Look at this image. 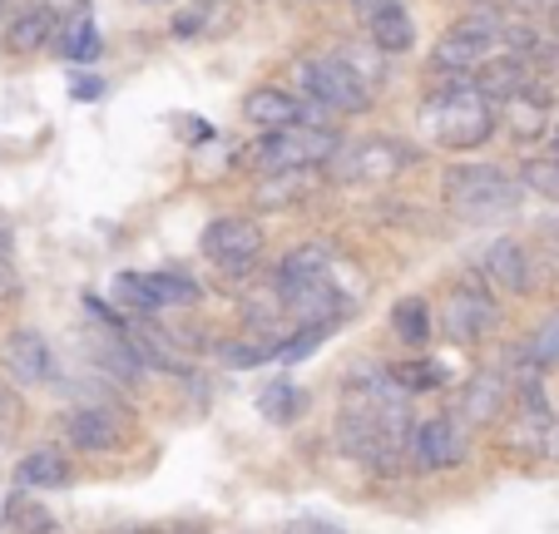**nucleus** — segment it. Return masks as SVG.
Wrapping results in <instances>:
<instances>
[{
	"mask_svg": "<svg viewBox=\"0 0 559 534\" xmlns=\"http://www.w3.org/2000/svg\"><path fill=\"white\" fill-rule=\"evenodd\" d=\"M421 129L445 149H475L496 134V105L471 84H445L421 105Z\"/></svg>",
	"mask_w": 559,
	"mask_h": 534,
	"instance_id": "f257e3e1",
	"label": "nucleus"
},
{
	"mask_svg": "<svg viewBox=\"0 0 559 534\" xmlns=\"http://www.w3.org/2000/svg\"><path fill=\"white\" fill-rule=\"evenodd\" d=\"M297 80H302L307 99L317 109H332V115H361L371 105V80L347 55H307L297 64Z\"/></svg>",
	"mask_w": 559,
	"mask_h": 534,
	"instance_id": "f03ea898",
	"label": "nucleus"
},
{
	"mask_svg": "<svg viewBox=\"0 0 559 534\" xmlns=\"http://www.w3.org/2000/svg\"><path fill=\"white\" fill-rule=\"evenodd\" d=\"M500 50H506V21H500L496 11H471L465 21H455L451 31L441 35L431 64H436V74H455V80H461V74H475Z\"/></svg>",
	"mask_w": 559,
	"mask_h": 534,
	"instance_id": "7ed1b4c3",
	"label": "nucleus"
},
{
	"mask_svg": "<svg viewBox=\"0 0 559 534\" xmlns=\"http://www.w3.org/2000/svg\"><path fill=\"white\" fill-rule=\"evenodd\" d=\"M525 193L520 178H510L496 164H461L445 174V203L465 218H486V213H510Z\"/></svg>",
	"mask_w": 559,
	"mask_h": 534,
	"instance_id": "20e7f679",
	"label": "nucleus"
},
{
	"mask_svg": "<svg viewBox=\"0 0 559 534\" xmlns=\"http://www.w3.org/2000/svg\"><path fill=\"white\" fill-rule=\"evenodd\" d=\"M328 158H337V129L328 124H287L267 129L253 149V164L263 174H283V168H322Z\"/></svg>",
	"mask_w": 559,
	"mask_h": 534,
	"instance_id": "39448f33",
	"label": "nucleus"
},
{
	"mask_svg": "<svg viewBox=\"0 0 559 534\" xmlns=\"http://www.w3.org/2000/svg\"><path fill=\"white\" fill-rule=\"evenodd\" d=\"M203 258L228 277H248L263 258V228L253 218H218L203 233Z\"/></svg>",
	"mask_w": 559,
	"mask_h": 534,
	"instance_id": "423d86ee",
	"label": "nucleus"
},
{
	"mask_svg": "<svg viewBox=\"0 0 559 534\" xmlns=\"http://www.w3.org/2000/svg\"><path fill=\"white\" fill-rule=\"evenodd\" d=\"M441 322H445V332H451L455 342H475V336H486L490 327L500 322V307H496V297H490L486 287L461 283V287H451V293H445Z\"/></svg>",
	"mask_w": 559,
	"mask_h": 534,
	"instance_id": "0eeeda50",
	"label": "nucleus"
},
{
	"mask_svg": "<svg viewBox=\"0 0 559 534\" xmlns=\"http://www.w3.org/2000/svg\"><path fill=\"white\" fill-rule=\"evenodd\" d=\"M0 361H5V371H11L21 387H40V381L55 377L50 342H45L40 332H31V327H15V332L5 336V346H0Z\"/></svg>",
	"mask_w": 559,
	"mask_h": 534,
	"instance_id": "6e6552de",
	"label": "nucleus"
},
{
	"mask_svg": "<svg viewBox=\"0 0 559 534\" xmlns=\"http://www.w3.org/2000/svg\"><path fill=\"white\" fill-rule=\"evenodd\" d=\"M406 168V149L391 144V139H361L357 149L337 158V178H352V183H381V178L402 174Z\"/></svg>",
	"mask_w": 559,
	"mask_h": 534,
	"instance_id": "1a4fd4ad",
	"label": "nucleus"
},
{
	"mask_svg": "<svg viewBox=\"0 0 559 534\" xmlns=\"http://www.w3.org/2000/svg\"><path fill=\"white\" fill-rule=\"evenodd\" d=\"M115 287L139 307H189V302H199V287L179 273H129V277H119Z\"/></svg>",
	"mask_w": 559,
	"mask_h": 534,
	"instance_id": "9d476101",
	"label": "nucleus"
},
{
	"mask_svg": "<svg viewBox=\"0 0 559 534\" xmlns=\"http://www.w3.org/2000/svg\"><path fill=\"white\" fill-rule=\"evenodd\" d=\"M412 446H416V461H421L426 471H451V465L465 461V430H461V420H451V416L426 420V426L416 430Z\"/></svg>",
	"mask_w": 559,
	"mask_h": 534,
	"instance_id": "9b49d317",
	"label": "nucleus"
},
{
	"mask_svg": "<svg viewBox=\"0 0 559 534\" xmlns=\"http://www.w3.org/2000/svg\"><path fill=\"white\" fill-rule=\"evenodd\" d=\"M243 119L253 129H287V124H302L307 119V109H302V99L293 95V90H277V84H258V90H248V99H243Z\"/></svg>",
	"mask_w": 559,
	"mask_h": 534,
	"instance_id": "f8f14e48",
	"label": "nucleus"
},
{
	"mask_svg": "<svg viewBox=\"0 0 559 534\" xmlns=\"http://www.w3.org/2000/svg\"><path fill=\"white\" fill-rule=\"evenodd\" d=\"M475 80V90L496 105V99H515V95H525V84H530V70H525V55H515V50H500V55H490L480 70L471 74Z\"/></svg>",
	"mask_w": 559,
	"mask_h": 534,
	"instance_id": "ddd939ff",
	"label": "nucleus"
},
{
	"mask_svg": "<svg viewBox=\"0 0 559 534\" xmlns=\"http://www.w3.org/2000/svg\"><path fill=\"white\" fill-rule=\"evenodd\" d=\"M367 31L381 55H406L416 45V21L402 0H381L377 11H367Z\"/></svg>",
	"mask_w": 559,
	"mask_h": 534,
	"instance_id": "4468645a",
	"label": "nucleus"
},
{
	"mask_svg": "<svg viewBox=\"0 0 559 534\" xmlns=\"http://www.w3.org/2000/svg\"><path fill=\"white\" fill-rule=\"evenodd\" d=\"M322 183V168H283L258 183V209H302Z\"/></svg>",
	"mask_w": 559,
	"mask_h": 534,
	"instance_id": "2eb2a0df",
	"label": "nucleus"
},
{
	"mask_svg": "<svg viewBox=\"0 0 559 534\" xmlns=\"http://www.w3.org/2000/svg\"><path fill=\"white\" fill-rule=\"evenodd\" d=\"M64 440H70L74 451H90V455L115 451L119 420L109 416V411H99V406H80V411H70V416H64Z\"/></svg>",
	"mask_w": 559,
	"mask_h": 534,
	"instance_id": "dca6fc26",
	"label": "nucleus"
},
{
	"mask_svg": "<svg viewBox=\"0 0 559 534\" xmlns=\"http://www.w3.org/2000/svg\"><path fill=\"white\" fill-rule=\"evenodd\" d=\"M480 273H486L496 287H506V293H530V258L515 238L490 242L486 258H480Z\"/></svg>",
	"mask_w": 559,
	"mask_h": 534,
	"instance_id": "f3484780",
	"label": "nucleus"
},
{
	"mask_svg": "<svg viewBox=\"0 0 559 534\" xmlns=\"http://www.w3.org/2000/svg\"><path fill=\"white\" fill-rule=\"evenodd\" d=\"M50 40H55V11L50 5H25V11L11 15V25H5V45H11L15 55H35Z\"/></svg>",
	"mask_w": 559,
	"mask_h": 534,
	"instance_id": "a211bd4d",
	"label": "nucleus"
},
{
	"mask_svg": "<svg viewBox=\"0 0 559 534\" xmlns=\"http://www.w3.org/2000/svg\"><path fill=\"white\" fill-rule=\"evenodd\" d=\"M15 485L21 490H60V485H70V461L60 451H31L15 465Z\"/></svg>",
	"mask_w": 559,
	"mask_h": 534,
	"instance_id": "6ab92c4d",
	"label": "nucleus"
},
{
	"mask_svg": "<svg viewBox=\"0 0 559 534\" xmlns=\"http://www.w3.org/2000/svg\"><path fill=\"white\" fill-rule=\"evenodd\" d=\"M506 401H510V377L490 367L471 381V391H465V416L471 420H496Z\"/></svg>",
	"mask_w": 559,
	"mask_h": 534,
	"instance_id": "aec40b11",
	"label": "nucleus"
},
{
	"mask_svg": "<svg viewBox=\"0 0 559 534\" xmlns=\"http://www.w3.org/2000/svg\"><path fill=\"white\" fill-rule=\"evenodd\" d=\"M328 268H332L328 242H302V248H293L283 262H277L273 283H317V277H328Z\"/></svg>",
	"mask_w": 559,
	"mask_h": 534,
	"instance_id": "412c9836",
	"label": "nucleus"
},
{
	"mask_svg": "<svg viewBox=\"0 0 559 534\" xmlns=\"http://www.w3.org/2000/svg\"><path fill=\"white\" fill-rule=\"evenodd\" d=\"M520 361H530V367H555L559 361V312H549L545 322L535 327V332H530V342L520 346Z\"/></svg>",
	"mask_w": 559,
	"mask_h": 534,
	"instance_id": "4be33fe9",
	"label": "nucleus"
},
{
	"mask_svg": "<svg viewBox=\"0 0 559 534\" xmlns=\"http://www.w3.org/2000/svg\"><path fill=\"white\" fill-rule=\"evenodd\" d=\"M391 327H396V336L412 346H421L426 336H431V307L421 302V297H406V302L391 307Z\"/></svg>",
	"mask_w": 559,
	"mask_h": 534,
	"instance_id": "5701e85b",
	"label": "nucleus"
},
{
	"mask_svg": "<svg viewBox=\"0 0 559 534\" xmlns=\"http://www.w3.org/2000/svg\"><path fill=\"white\" fill-rule=\"evenodd\" d=\"M5 520H11V534H50L55 520L50 510H40V505L31 500V490H15L11 505H5Z\"/></svg>",
	"mask_w": 559,
	"mask_h": 534,
	"instance_id": "b1692460",
	"label": "nucleus"
},
{
	"mask_svg": "<svg viewBox=\"0 0 559 534\" xmlns=\"http://www.w3.org/2000/svg\"><path fill=\"white\" fill-rule=\"evenodd\" d=\"M258 406H263V416H267V420H277V426H287V420H297V416H302V406H307V391H297L293 381H277V387H267L263 396H258Z\"/></svg>",
	"mask_w": 559,
	"mask_h": 534,
	"instance_id": "393cba45",
	"label": "nucleus"
},
{
	"mask_svg": "<svg viewBox=\"0 0 559 534\" xmlns=\"http://www.w3.org/2000/svg\"><path fill=\"white\" fill-rule=\"evenodd\" d=\"M520 183H525L530 193H539V199L559 203V154H539V158H530V164L520 168Z\"/></svg>",
	"mask_w": 559,
	"mask_h": 534,
	"instance_id": "a878e982",
	"label": "nucleus"
},
{
	"mask_svg": "<svg viewBox=\"0 0 559 534\" xmlns=\"http://www.w3.org/2000/svg\"><path fill=\"white\" fill-rule=\"evenodd\" d=\"M391 377H396V387H402V391H431V387H441V381H445L431 361H406V367H391Z\"/></svg>",
	"mask_w": 559,
	"mask_h": 534,
	"instance_id": "bb28decb",
	"label": "nucleus"
},
{
	"mask_svg": "<svg viewBox=\"0 0 559 534\" xmlns=\"http://www.w3.org/2000/svg\"><path fill=\"white\" fill-rule=\"evenodd\" d=\"M64 55H70V60H95V55H99V35H95V25H90V21L74 25V31L64 35Z\"/></svg>",
	"mask_w": 559,
	"mask_h": 534,
	"instance_id": "cd10ccee",
	"label": "nucleus"
},
{
	"mask_svg": "<svg viewBox=\"0 0 559 534\" xmlns=\"http://www.w3.org/2000/svg\"><path fill=\"white\" fill-rule=\"evenodd\" d=\"M267 356H277V346H253V342H228L223 346V361H228V367H258V361H267Z\"/></svg>",
	"mask_w": 559,
	"mask_h": 534,
	"instance_id": "c85d7f7f",
	"label": "nucleus"
},
{
	"mask_svg": "<svg viewBox=\"0 0 559 534\" xmlns=\"http://www.w3.org/2000/svg\"><path fill=\"white\" fill-rule=\"evenodd\" d=\"M5 252H11V218L0 213V258H5Z\"/></svg>",
	"mask_w": 559,
	"mask_h": 534,
	"instance_id": "c756f323",
	"label": "nucleus"
},
{
	"mask_svg": "<svg viewBox=\"0 0 559 534\" xmlns=\"http://www.w3.org/2000/svg\"><path fill=\"white\" fill-rule=\"evenodd\" d=\"M549 35H555V45H559V0H555V11H549Z\"/></svg>",
	"mask_w": 559,
	"mask_h": 534,
	"instance_id": "7c9ffc66",
	"label": "nucleus"
},
{
	"mask_svg": "<svg viewBox=\"0 0 559 534\" xmlns=\"http://www.w3.org/2000/svg\"><path fill=\"white\" fill-rule=\"evenodd\" d=\"M11 293V273H5V262H0V297Z\"/></svg>",
	"mask_w": 559,
	"mask_h": 534,
	"instance_id": "2f4dec72",
	"label": "nucleus"
},
{
	"mask_svg": "<svg viewBox=\"0 0 559 534\" xmlns=\"http://www.w3.org/2000/svg\"><path fill=\"white\" fill-rule=\"evenodd\" d=\"M5 406H11V401H5V391H0V416H5Z\"/></svg>",
	"mask_w": 559,
	"mask_h": 534,
	"instance_id": "473e14b6",
	"label": "nucleus"
},
{
	"mask_svg": "<svg viewBox=\"0 0 559 534\" xmlns=\"http://www.w3.org/2000/svg\"><path fill=\"white\" fill-rule=\"evenodd\" d=\"M525 5H545V0H525ZM549 5H555V0H549Z\"/></svg>",
	"mask_w": 559,
	"mask_h": 534,
	"instance_id": "72a5a7b5",
	"label": "nucleus"
},
{
	"mask_svg": "<svg viewBox=\"0 0 559 534\" xmlns=\"http://www.w3.org/2000/svg\"><path fill=\"white\" fill-rule=\"evenodd\" d=\"M555 154H559V134H555Z\"/></svg>",
	"mask_w": 559,
	"mask_h": 534,
	"instance_id": "f704fd0d",
	"label": "nucleus"
},
{
	"mask_svg": "<svg viewBox=\"0 0 559 534\" xmlns=\"http://www.w3.org/2000/svg\"><path fill=\"white\" fill-rule=\"evenodd\" d=\"M555 436H559V430H555Z\"/></svg>",
	"mask_w": 559,
	"mask_h": 534,
	"instance_id": "c9c22d12",
	"label": "nucleus"
}]
</instances>
